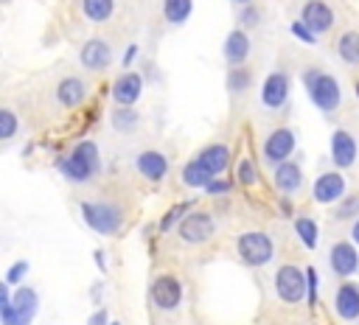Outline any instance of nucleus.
I'll use <instances>...</instances> for the list:
<instances>
[{
    "mask_svg": "<svg viewBox=\"0 0 359 325\" xmlns=\"http://www.w3.org/2000/svg\"><path fill=\"white\" fill-rule=\"evenodd\" d=\"M59 171H62L67 179H73V182L90 179V177L98 171V146L90 143V140L79 143V146L70 151V157H62V160H59Z\"/></svg>",
    "mask_w": 359,
    "mask_h": 325,
    "instance_id": "f257e3e1",
    "label": "nucleus"
},
{
    "mask_svg": "<svg viewBox=\"0 0 359 325\" xmlns=\"http://www.w3.org/2000/svg\"><path fill=\"white\" fill-rule=\"evenodd\" d=\"M0 311H3V325H31V317L36 311V291L34 289H20L14 297L0 291Z\"/></svg>",
    "mask_w": 359,
    "mask_h": 325,
    "instance_id": "f03ea898",
    "label": "nucleus"
},
{
    "mask_svg": "<svg viewBox=\"0 0 359 325\" xmlns=\"http://www.w3.org/2000/svg\"><path fill=\"white\" fill-rule=\"evenodd\" d=\"M306 87H309V98H311L314 106H320L323 112H331V109L339 106L342 90H339V84H337L334 76L320 73V70H309V73H306Z\"/></svg>",
    "mask_w": 359,
    "mask_h": 325,
    "instance_id": "7ed1b4c3",
    "label": "nucleus"
},
{
    "mask_svg": "<svg viewBox=\"0 0 359 325\" xmlns=\"http://www.w3.org/2000/svg\"><path fill=\"white\" fill-rule=\"evenodd\" d=\"M81 216H84L87 227L101 233V235H112L121 227V210L115 205H107V202H84Z\"/></svg>",
    "mask_w": 359,
    "mask_h": 325,
    "instance_id": "20e7f679",
    "label": "nucleus"
},
{
    "mask_svg": "<svg viewBox=\"0 0 359 325\" xmlns=\"http://www.w3.org/2000/svg\"><path fill=\"white\" fill-rule=\"evenodd\" d=\"M275 289H278V297L283 303H300L306 294H309V277L306 272H300L297 266L286 263L278 269L275 275Z\"/></svg>",
    "mask_w": 359,
    "mask_h": 325,
    "instance_id": "39448f33",
    "label": "nucleus"
},
{
    "mask_svg": "<svg viewBox=\"0 0 359 325\" xmlns=\"http://www.w3.org/2000/svg\"><path fill=\"white\" fill-rule=\"evenodd\" d=\"M238 255L247 266H264L275 255L272 238L266 233H244L238 235Z\"/></svg>",
    "mask_w": 359,
    "mask_h": 325,
    "instance_id": "423d86ee",
    "label": "nucleus"
},
{
    "mask_svg": "<svg viewBox=\"0 0 359 325\" xmlns=\"http://www.w3.org/2000/svg\"><path fill=\"white\" fill-rule=\"evenodd\" d=\"M177 230L188 244H202L216 233V221L210 219V213H188Z\"/></svg>",
    "mask_w": 359,
    "mask_h": 325,
    "instance_id": "0eeeda50",
    "label": "nucleus"
},
{
    "mask_svg": "<svg viewBox=\"0 0 359 325\" xmlns=\"http://www.w3.org/2000/svg\"><path fill=\"white\" fill-rule=\"evenodd\" d=\"M151 300H154V305H160V308H177L180 300H182V286H180V280L171 277V275L157 277V280L151 283Z\"/></svg>",
    "mask_w": 359,
    "mask_h": 325,
    "instance_id": "6e6552de",
    "label": "nucleus"
},
{
    "mask_svg": "<svg viewBox=\"0 0 359 325\" xmlns=\"http://www.w3.org/2000/svg\"><path fill=\"white\" fill-rule=\"evenodd\" d=\"M345 193V179L337 174V171H328V174H320L314 179V188H311V196L320 202V205H331L337 202L339 196Z\"/></svg>",
    "mask_w": 359,
    "mask_h": 325,
    "instance_id": "1a4fd4ad",
    "label": "nucleus"
},
{
    "mask_svg": "<svg viewBox=\"0 0 359 325\" xmlns=\"http://www.w3.org/2000/svg\"><path fill=\"white\" fill-rule=\"evenodd\" d=\"M328 263H331V269H334L339 277H348V275H353V272L359 269V255H356L353 244L339 241V244L331 247V252H328Z\"/></svg>",
    "mask_w": 359,
    "mask_h": 325,
    "instance_id": "9d476101",
    "label": "nucleus"
},
{
    "mask_svg": "<svg viewBox=\"0 0 359 325\" xmlns=\"http://www.w3.org/2000/svg\"><path fill=\"white\" fill-rule=\"evenodd\" d=\"M286 95H289V78L283 73H269L264 78V87H261V101L264 106L269 109H278L286 104Z\"/></svg>",
    "mask_w": 359,
    "mask_h": 325,
    "instance_id": "9b49d317",
    "label": "nucleus"
},
{
    "mask_svg": "<svg viewBox=\"0 0 359 325\" xmlns=\"http://www.w3.org/2000/svg\"><path fill=\"white\" fill-rule=\"evenodd\" d=\"M292 151H294V134L289 129H275L264 143V154L269 162H286Z\"/></svg>",
    "mask_w": 359,
    "mask_h": 325,
    "instance_id": "f8f14e48",
    "label": "nucleus"
},
{
    "mask_svg": "<svg viewBox=\"0 0 359 325\" xmlns=\"http://www.w3.org/2000/svg\"><path fill=\"white\" fill-rule=\"evenodd\" d=\"M331 160L339 165V168H351L353 160H356V140L351 132L345 129H337L331 134Z\"/></svg>",
    "mask_w": 359,
    "mask_h": 325,
    "instance_id": "ddd939ff",
    "label": "nucleus"
},
{
    "mask_svg": "<svg viewBox=\"0 0 359 325\" xmlns=\"http://www.w3.org/2000/svg\"><path fill=\"white\" fill-rule=\"evenodd\" d=\"M303 22H306L314 34H325V31L331 28V22H334V11H331L328 3H323V0H309V3L303 6Z\"/></svg>",
    "mask_w": 359,
    "mask_h": 325,
    "instance_id": "4468645a",
    "label": "nucleus"
},
{
    "mask_svg": "<svg viewBox=\"0 0 359 325\" xmlns=\"http://www.w3.org/2000/svg\"><path fill=\"white\" fill-rule=\"evenodd\" d=\"M143 92V78L137 73H123L115 84H112V98L121 104V106H132Z\"/></svg>",
    "mask_w": 359,
    "mask_h": 325,
    "instance_id": "2eb2a0df",
    "label": "nucleus"
},
{
    "mask_svg": "<svg viewBox=\"0 0 359 325\" xmlns=\"http://www.w3.org/2000/svg\"><path fill=\"white\" fill-rule=\"evenodd\" d=\"M109 59H112V50H109V45H107L104 39H90V42H84V48H81V64H84V67H90V70H104V67L109 64Z\"/></svg>",
    "mask_w": 359,
    "mask_h": 325,
    "instance_id": "dca6fc26",
    "label": "nucleus"
},
{
    "mask_svg": "<svg viewBox=\"0 0 359 325\" xmlns=\"http://www.w3.org/2000/svg\"><path fill=\"white\" fill-rule=\"evenodd\" d=\"M137 171L149 179V182H160L168 171V160L160 151H143L137 154Z\"/></svg>",
    "mask_w": 359,
    "mask_h": 325,
    "instance_id": "f3484780",
    "label": "nucleus"
},
{
    "mask_svg": "<svg viewBox=\"0 0 359 325\" xmlns=\"http://www.w3.org/2000/svg\"><path fill=\"white\" fill-rule=\"evenodd\" d=\"M334 305H337V314H339L342 319H356V317H359V286L342 283L339 291H337Z\"/></svg>",
    "mask_w": 359,
    "mask_h": 325,
    "instance_id": "a211bd4d",
    "label": "nucleus"
},
{
    "mask_svg": "<svg viewBox=\"0 0 359 325\" xmlns=\"http://www.w3.org/2000/svg\"><path fill=\"white\" fill-rule=\"evenodd\" d=\"M247 56H250V36L244 31H230V36L224 39V59L238 67L241 62H247Z\"/></svg>",
    "mask_w": 359,
    "mask_h": 325,
    "instance_id": "6ab92c4d",
    "label": "nucleus"
},
{
    "mask_svg": "<svg viewBox=\"0 0 359 325\" xmlns=\"http://www.w3.org/2000/svg\"><path fill=\"white\" fill-rule=\"evenodd\" d=\"M275 185L280 193H294L300 185H303V171L297 162H278V171H275Z\"/></svg>",
    "mask_w": 359,
    "mask_h": 325,
    "instance_id": "aec40b11",
    "label": "nucleus"
},
{
    "mask_svg": "<svg viewBox=\"0 0 359 325\" xmlns=\"http://www.w3.org/2000/svg\"><path fill=\"white\" fill-rule=\"evenodd\" d=\"M196 160H199V162H202L213 177H219V174L230 165V148H227V146H222V143H216V146H208Z\"/></svg>",
    "mask_w": 359,
    "mask_h": 325,
    "instance_id": "412c9836",
    "label": "nucleus"
},
{
    "mask_svg": "<svg viewBox=\"0 0 359 325\" xmlns=\"http://www.w3.org/2000/svg\"><path fill=\"white\" fill-rule=\"evenodd\" d=\"M84 95H87V92H84V84H81L79 78H73V76H70V78H62L59 87H56V98H59V104L67 106V109L76 106V104H81Z\"/></svg>",
    "mask_w": 359,
    "mask_h": 325,
    "instance_id": "4be33fe9",
    "label": "nucleus"
},
{
    "mask_svg": "<svg viewBox=\"0 0 359 325\" xmlns=\"http://www.w3.org/2000/svg\"><path fill=\"white\" fill-rule=\"evenodd\" d=\"M182 179H185L188 188H208L210 179H213V174H210L199 160H191V162L182 168Z\"/></svg>",
    "mask_w": 359,
    "mask_h": 325,
    "instance_id": "5701e85b",
    "label": "nucleus"
},
{
    "mask_svg": "<svg viewBox=\"0 0 359 325\" xmlns=\"http://www.w3.org/2000/svg\"><path fill=\"white\" fill-rule=\"evenodd\" d=\"M112 8H115V0H81V11L93 22L109 20L112 17Z\"/></svg>",
    "mask_w": 359,
    "mask_h": 325,
    "instance_id": "b1692460",
    "label": "nucleus"
},
{
    "mask_svg": "<svg viewBox=\"0 0 359 325\" xmlns=\"http://www.w3.org/2000/svg\"><path fill=\"white\" fill-rule=\"evenodd\" d=\"M191 6H194V0H163V14H165V20H168V22L180 25V22H185V20H188Z\"/></svg>",
    "mask_w": 359,
    "mask_h": 325,
    "instance_id": "393cba45",
    "label": "nucleus"
},
{
    "mask_svg": "<svg viewBox=\"0 0 359 325\" xmlns=\"http://www.w3.org/2000/svg\"><path fill=\"white\" fill-rule=\"evenodd\" d=\"M337 50H339L342 62H348V64H359V34H356V31H348V34L339 39Z\"/></svg>",
    "mask_w": 359,
    "mask_h": 325,
    "instance_id": "a878e982",
    "label": "nucleus"
},
{
    "mask_svg": "<svg viewBox=\"0 0 359 325\" xmlns=\"http://www.w3.org/2000/svg\"><path fill=\"white\" fill-rule=\"evenodd\" d=\"M294 230H297V235H300L303 247H309V249H314V247H317L320 233H317L314 219H297V221H294Z\"/></svg>",
    "mask_w": 359,
    "mask_h": 325,
    "instance_id": "bb28decb",
    "label": "nucleus"
},
{
    "mask_svg": "<svg viewBox=\"0 0 359 325\" xmlns=\"http://www.w3.org/2000/svg\"><path fill=\"white\" fill-rule=\"evenodd\" d=\"M188 207H191V202H180V205H174L163 219H160V233H168V230H174V224L180 227V221L188 216Z\"/></svg>",
    "mask_w": 359,
    "mask_h": 325,
    "instance_id": "cd10ccee",
    "label": "nucleus"
},
{
    "mask_svg": "<svg viewBox=\"0 0 359 325\" xmlns=\"http://www.w3.org/2000/svg\"><path fill=\"white\" fill-rule=\"evenodd\" d=\"M112 126H115V129H121V132L135 129V126H137V115H135V109L121 106L118 112H112Z\"/></svg>",
    "mask_w": 359,
    "mask_h": 325,
    "instance_id": "c85d7f7f",
    "label": "nucleus"
},
{
    "mask_svg": "<svg viewBox=\"0 0 359 325\" xmlns=\"http://www.w3.org/2000/svg\"><path fill=\"white\" fill-rule=\"evenodd\" d=\"M250 70H244V67H233L230 73H227V87L233 90V92H241V90H247L250 87Z\"/></svg>",
    "mask_w": 359,
    "mask_h": 325,
    "instance_id": "c756f323",
    "label": "nucleus"
},
{
    "mask_svg": "<svg viewBox=\"0 0 359 325\" xmlns=\"http://www.w3.org/2000/svg\"><path fill=\"white\" fill-rule=\"evenodd\" d=\"M14 132H17V115L11 109H3L0 112V137L3 140H11Z\"/></svg>",
    "mask_w": 359,
    "mask_h": 325,
    "instance_id": "7c9ffc66",
    "label": "nucleus"
},
{
    "mask_svg": "<svg viewBox=\"0 0 359 325\" xmlns=\"http://www.w3.org/2000/svg\"><path fill=\"white\" fill-rule=\"evenodd\" d=\"M25 272H28V261H17V263H11V266H8V272H6V286L20 283Z\"/></svg>",
    "mask_w": 359,
    "mask_h": 325,
    "instance_id": "2f4dec72",
    "label": "nucleus"
},
{
    "mask_svg": "<svg viewBox=\"0 0 359 325\" xmlns=\"http://www.w3.org/2000/svg\"><path fill=\"white\" fill-rule=\"evenodd\" d=\"M292 34H294L297 39L309 42V45H314V42H317V34H314V31H311V28H309L303 20H300V22H292Z\"/></svg>",
    "mask_w": 359,
    "mask_h": 325,
    "instance_id": "473e14b6",
    "label": "nucleus"
},
{
    "mask_svg": "<svg viewBox=\"0 0 359 325\" xmlns=\"http://www.w3.org/2000/svg\"><path fill=\"white\" fill-rule=\"evenodd\" d=\"M238 182L241 185H252L255 182V162L252 160H241V165H238Z\"/></svg>",
    "mask_w": 359,
    "mask_h": 325,
    "instance_id": "72a5a7b5",
    "label": "nucleus"
},
{
    "mask_svg": "<svg viewBox=\"0 0 359 325\" xmlns=\"http://www.w3.org/2000/svg\"><path fill=\"white\" fill-rule=\"evenodd\" d=\"M359 210V196H348L339 207H337V219H348V216H353Z\"/></svg>",
    "mask_w": 359,
    "mask_h": 325,
    "instance_id": "f704fd0d",
    "label": "nucleus"
},
{
    "mask_svg": "<svg viewBox=\"0 0 359 325\" xmlns=\"http://www.w3.org/2000/svg\"><path fill=\"white\" fill-rule=\"evenodd\" d=\"M306 277H309V297H306V300L314 305V300H317V269L309 266V269H306Z\"/></svg>",
    "mask_w": 359,
    "mask_h": 325,
    "instance_id": "c9c22d12",
    "label": "nucleus"
},
{
    "mask_svg": "<svg viewBox=\"0 0 359 325\" xmlns=\"http://www.w3.org/2000/svg\"><path fill=\"white\" fill-rule=\"evenodd\" d=\"M205 191H208V193H227V191H230V182H227V179H219V177H213V179H210V185H208Z\"/></svg>",
    "mask_w": 359,
    "mask_h": 325,
    "instance_id": "e433bc0d",
    "label": "nucleus"
},
{
    "mask_svg": "<svg viewBox=\"0 0 359 325\" xmlns=\"http://www.w3.org/2000/svg\"><path fill=\"white\" fill-rule=\"evenodd\" d=\"M87 325H107V311H95Z\"/></svg>",
    "mask_w": 359,
    "mask_h": 325,
    "instance_id": "4c0bfd02",
    "label": "nucleus"
},
{
    "mask_svg": "<svg viewBox=\"0 0 359 325\" xmlns=\"http://www.w3.org/2000/svg\"><path fill=\"white\" fill-rule=\"evenodd\" d=\"M135 56H137V45H129V48H126V56H123V64H129Z\"/></svg>",
    "mask_w": 359,
    "mask_h": 325,
    "instance_id": "58836bf2",
    "label": "nucleus"
},
{
    "mask_svg": "<svg viewBox=\"0 0 359 325\" xmlns=\"http://www.w3.org/2000/svg\"><path fill=\"white\" fill-rule=\"evenodd\" d=\"M351 238H353V244H359V221L351 227Z\"/></svg>",
    "mask_w": 359,
    "mask_h": 325,
    "instance_id": "ea45409f",
    "label": "nucleus"
},
{
    "mask_svg": "<svg viewBox=\"0 0 359 325\" xmlns=\"http://www.w3.org/2000/svg\"><path fill=\"white\" fill-rule=\"evenodd\" d=\"M236 3H244V6H247V3H250V0H236Z\"/></svg>",
    "mask_w": 359,
    "mask_h": 325,
    "instance_id": "a19ab883",
    "label": "nucleus"
},
{
    "mask_svg": "<svg viewBox=\"0 0 359 325\" xmlns=\"http://www.w3.org/2000/svg\"><path fill=\"white\" fill-rule=\"evenodd\" d=\"M356 95H359V81H356Z\"/></svg>",
    "mask_w": 359,
    "mask_h": 325,
    "instance_id": "79ce46f5",
    "label": "nucleus"
},
{
    "mask_svg": "<svg viewBox=\"0 0 359 325\" xmlns=\"http://www.w3.org/2000/svg\"><path fill=\"white\" fill-rule=\"evenodd\" d=\"M112 325H118V322H112Z\"/></svg>",
    "mask_w": 359,
    "mask_h": 325,
    "instance_id": "37998d69",
    "label": "nucleus"
}]
</instances>
